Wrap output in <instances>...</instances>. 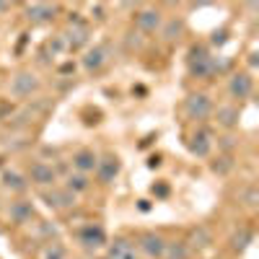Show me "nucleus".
Returning a JSON list of instances; mask_svg holds the SVG:
<instances>
[{
    "label": "nucleus",
    "mask_w": 259,
    "mask_h": 259,
    "mask_svg": "<svg viewBox=\"0 0 259 259\" xmlns=\"http://www.w3.org/2000/svg\"><path fill=\"white\" fill-rule=\"evenodd\" d=\"M184 112H187V117L194 119V122L207 119V117L212 114V101H210V96H205V94H189L187 101H184Z\"/></svg>",
    "instance_id": "nucleus-2"
},
{
    "label": "nucleus",
    "mask_w": 259,
    "mask_h": 259,
    "mask_svg": "<svg viewBox=\"0 0 259 259\" xmlns=\"http://www.w3.org/2000/svg\"><path fill=\"white\" fill-rule=\"evenodd\" d=\"M158 163H161V158H158V156H153V158H150V161H148V166H150V168H156Z\"/></svg>",
    "instance_id": "nucleus-27"
},
{
    "label": "nucleus",
    "mask_w": 259,
    "mask_h": 259,
    "mask_svg": "<svg viewBox=\"0 0 259 259\" xmlns=\"http://www.w3.org/2000/svg\"><path fill=\"white\" fill-rule=\"evenodd\" d=\"M31 202H24V200H21V202H13V207H11V215H13V218L18 221V223H26L29 218H31Z\"/></svg>",
    "instance_id": "nucleus-17"
},
{
    "label": "nucleus",
    "mask_w": 259,
    "mask_h": 259,
    "mask_svg": "<svg viewBox=\"0 0 259 259\" xmlns=\"http://www.w3.org/2000/svg\"><path fill=\"white\" fill-rule=\"evenodd\" d=\"M96 174H99V179H101L104 184L114 182V177L119 174V158H117V156H106V158H101V161L96 163Z\"/></svg>",
    "instance_id": "nucleus-9"
},
{
    "label": "nucleus",
    "mask_w": 259,
    "mask_h": 259,
    "mask_svg": "<svg viewBox=\"0 0 259 259\" xmlns=\"http://www.w3.org/2000/svg\"><path fill=\"white\" fill-rule=\"evenodd\" d=\"M249 241H251V231L241 228V231H239V233H236L233 239H231V246H233V249H244Z\"/></svg>",
    "instance_id": "nucleus-23"
},
{
    "label": "nucleus",
    "mask_w": 259,
    "mask_h": 259,
    "mask_svg": "<svg viewBox=\"0 0 259 259\" xmlns=\"http://www.w3.org/2000/svg\"><path fill=\"white\" fill-rule=\"evenodd\" d=\"M210 41H212V45H226V41H228V31H226V29H221V31H215Z\"/></svg>",
    "instance_id": "nucleus-26"
},
{
    "label": "nucleus",
    "mask_w": 259,
    "mask_h": 259,
    "mask_svg": "<svg viewBox=\"0 0 259 259\" xmlns=\"http://www.w3.org/2000/svg\"><path fill=\"white\" fill-rule=\"evenodd\" d=\"M41 89V80L31 73V70H21L11 78V94L16 99H29L31 94H36Z\"/></svg>",
    "instance_id": "nucleus-1"
},
{
    "label": "nucleus",
    "mask_w": 259,
    "mask_h": 259,
    "mask_svg": "<svg viewBox=\"0 0 259 259\" xmlns=\"http://www.w3.org/2000/svg\"><path fill=\"white\" fill-rule=\"evenodd\" d=\"M210 168L215 171V174H228V171L233 168V161H231V156H221V158H215L210 163Z\"/></svg>",
    "instance_id": "nucleus-20"
},
{
    "label": "nucleus",
    "mask_w": 259,
    "mask_h": 259,
    "mask_svg": "<svg viewBox=\"0 0 259 259\" xmlns=\"http://www.w3.org/2000/svg\"><path fill=\"white\" fill-rule=\"evenodd\" d=\"M3 184L8 189H13V192H24L26 189V182L21 179L18 174H13V171H6V174H3Z\"/></svg>",
    "instance_id": "nucleus-18"
},
{
    "label": "nucleus",
    "mask_w": 259,
    "mask_h": 259,
    "mask_svg": "<svg viewBox=\"0 0 259 259\" xmlns=\"http://www.w3.org/2000/svg\"><path fill=\"white\" fill-rule=\"evenodd\" d=\"M8 11H11V3H0V16L8 13Z\"/></svg>",
    "instance_id": "nucleus-29"
},
{
    "label": "nucleus",
    "mask_w": 259,
    "mask_h": 259,
    "mask_svg": "<svg viewBox=\"0 0 259 259\" xmlns=\"http://www.w3.org/2000/svg\"><path fill=\"white\" fill-rule=\"evenodd\" d=\"M68 187H70V192H85L89 189V179H85V174H73L68 179Z\"/></svg>",
    "instance_id": "nucleus-21"
},
{
    "label": "nucleus",
    "mask_w": 259,
    "mask_h": 259,
    "mask_svg": "<svg viewBox=\"0 0 259 259\" xmlns=\"http://www.w3.org/2000/svg\"><path fill=\"white\" fill-rule=\"evenodd\" d=\"M179 31H182V21H177V18H174V21H168V26H166L163 36L171 41V39H177V36H179Z\"/></svg>",
    "instance_id": "nucleus-24"
},
{
    "label": "nucleus",
    "mask_w": 259,
    "mask_h": 259,
    "mask_svg": "<svg viewBox=\"0 0 259 259\" xmlns=\"http://www.w3.org/2000/svg\"><path fill=\"white\" fill-rule=\"evenodd\" d=\"M215 117H218V124L226 127V130H233L239 124V109H236V106H221Z\"/></svg>",
    "instance_id": "nucleus-15"
},
{
    "label": "nucleus",
    "mask_w": 259,
    "mask_h": 259,
    "mask_svg": "<svg viewBox=\"0 0 259 259\" xmlns=\"http://www.w3.org/2000/svg\"><path fill=\"white\" fill-rule=\"evenodd\" d=\"M104 62H106V47H94V50L85 52L83 68H85V70H99Z\"/></svg>",
    "instance_id": "nucleus-14"
},
{
    "label": "nucleus",
    "mask_w": 259,
    "mask_h": 259,
    "mask_svg": "<svg viewBox=\"0 0 259 259\" xmlns=\"http://www.w3.org/2000/svg\"><path fill=\"white\" fill-rule=\"evenodd\" d=\"M80 244L89 246V249H96V246L106 244V236H104V231L99 226H89V228L80 231Z\"/></svg>",
    "instance_id": "nucleus-12"
},
{
    "label": "nucleus",
    "mask_w": 259,
    "mask_h": 259,
    "mask_svg": "<svg viewBox=\"0 0 259 259\" xmlns=\"http://www.w3.org/2000/svg\"><path fill=\"white\" fill-rule=\"evenodd\" d=\"M140 249H143V251H145L148 256L158 259V256H163L166 241H163V236H161V233H153V231H148V233H143V236H140Z\"/></svg>",
    "instance_id": "nucleus-6"
},
{
    "label": "nucleus",
    "mask_w": 259,
    "mask_h": 259,
    "mask_svg": "<svg viewBox=\"0 0 259 259\" xmlns=\"http://www.w3.org/2000/svg\"><path fill=\"white\" fill-rule=\"evenodd\" d=\"M228 91L233 99H249L251 91H254V78L249 73H236L228 83Z\"/></svg>",
    "instance_id": "nucleus-3"
},
{
    "label": "nucleus",
    "mask_w": 259,
    "mask_h": 259,
    "mask_svg": "<svg viewBox=\"0 0 259 259\" xmlns=\"http://www.w3.org/2000/svg\"><path fill=\"white\" fill-rule=\"evenodd\" d=\"M29 179H31L34 184H39V187H47V184H55L57 171H55L50 163H45V161H36V163H31V168H29Z\"/></svg>",
    "instance_id": "nucleus-5"
},
{
    "label": "nucleus",
    "mask_w": 259,
    "mask_h": 259,
    "mask_svg": "<svg viewBox=\"0 0 259 259\" xmlns=\"http://www.w3.org/2000/svg\"><path fill=\"white\" fill-rule=\"evenodd\" d=\"M135 24H138V29H140V31L153 34L156 29H161L163 16H161V11H156V8H145V11H140V13L135 16Z\"/></svg>",
    "instance_id": "nucleus-4"
},
{
    "label": "nucleus",
    "mask_w": 259,
    "mask_h": 259,
    "mask_svg": "<svg viewBox=\"0 0 259 259\" xmlns=\"http://www.w3.org/2000/svg\"><path fill=\"white\" fill-rule=\"evenodd\" d=\"M207 244H210V233H207L205 228H194V233H192V246L202 249V246H207Z\"/></svg>",
    "instance_id": "nucleus-22"
},
{
    "label": "nucleus",
    "mask_w": 259,
    "mask_h": 259,
    "mask_svg": "<svg viewBox=\"0 0 259 259\" xmlns=\"http://www.w3.org/2000/svg\"><path fill=\"white\" fill-rule=\"evenodd\" d=\"M153 192H158V194H168V187L161 184V187H153Z\"/></svg>",
    "instance_id": "nucleus-28"
},
{
    "label": "nucleus",
    "mask_w": 259,
    "mask_h": 259,
    "mask_svg": "<svg viewBox=\"0 0 259 259\" xmlns=\"http://www.w3.org/2000/svg\"><path fill=\"white\" fill-rule=\"evenodd\" d=\"M57 13L55 6L50 3H34V6H26V18L31 21V24H47V21H52Z\"/></svg>",
    "instance_id": "nucleus-8"
},
{
    "label": "nucleus",
    "mask_w": 259,
    "mask_h": 259,
    "mask_svg": "<svg viewBox=\"0 0 259 259\" xmlns=\"http://www.w3.org/2000/svg\"><path fill=\"white\" fill-rule=\"evenodd\" d=\"M96 163H99V158H96L94 150H78V153L73 156V166L80 171V174H89V171H96Z\"/></svg>",
    "instance_id": "nucleus-11"
},
{
    "label": "nucleus",
    "mask_w": 259,
    "mask_h": 259,
    "mask_svg": "<svg viewBox=\"0 0 259 259\" xmlns=\"http://www.w3.org/2000/svg\"><path fill=\"white\" fill-rule=\"evenodd\" d=\"M106 259H138L135 244L130 239H114L109 244V251H106Z\"/></svg>",
    "instance_id": "nucleus-7"
},
{
    "label": "nucleus",
    "mask_w": 259,
    "mask_h": 259,
    "mask_svg": "<svg viewBox=\"0 0 259 259\" xmlns=\"http://www.w3.org/2000/svg\"><path fill=\"white\" fill-rule=\"evenodd\" d=\"M163 256L166 259H187L189 256V246L184 241H171V244H166Z\"/></svg>",
    "instance_id": "nucleus-16"
},
{
    "label": "nucleus",
    "mask_w": 259,
    "mask_h": 259,
    "mask_svg": "<svg viewBox=\"0 0 259 259\" xmlns=\"http://www.w3.org/2000/svg\"><path fill=\"white\" fill-rule=\"evenodd\" d=\"M189 150H192V156H197V158H207L210 150H212L210 135L207 133H194L192 140H189Z\"/></svg>",
    "instance_id": "nucleus-10"
},
{
    "label": "nucleus",
    "mask_w": 259,
    "mask_h": 259,
    "mask_svg": "<svg viewBox=\"0 0 259 259\" xmlns=\"http://www.w3.org/2000/svg\"><path fill=\"white\" fill-rule=\"evenodd\" d=\"M45 200L50 207H68L75 202V194L70 189H55L52 194H45Z\"/></svg>",
    "instance_id": "nucleus-13"
},
{
    "label": "nucleus",
    "mask_w": 259,
    "mask_h": 259,
    "mask_svg": "<svg viewBox=\"0 0 259 259\" xmlns=\"http://www.w3.org/2000/svg\"><path fill=\"white\" fill-rule=\"evenodd\" d=\"M244 200H246V205H249V207H256V202H259V189H256V187H249Z\"/></svg>",
    "instance_id": "nucleus-25"
},
{
    "label": "nucleus",
    "mask_w": 259,
    "mask_h": 259,
    "mask_svg": "<svg viewBox=\"0 0 259 259\" xmlns=\"http://www.w3.org/2000/svg\"><path fill=\"white\" fill-rule=\"evenodd\" d=\"M85 41H89V31H85V26H73V31H70V47H83Z\"/></svg>",
    "instance_id": "nucleus-19"
}]
</instances>
